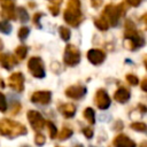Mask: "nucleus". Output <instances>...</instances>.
Returning <instances> with one entry per match:
<instances>
[{
    "label": "nucleus",
    "mask_w": 147,
    "mask_h": 147,
    "mask_svg": "<svg viewBox=\"0 0 147 147\" xmlns=\"http://www.w3.org/2000/svg\"><path fill=\"white\" fill-rule=\"evenodd\" d=\"M125 79H126V82H127L130 85L136 86V85L139 84V78H138L136 75H133V74H127V75L125 76Z\"/></svg>",
    "instance_id": "cd10ccee"
},
{
    "label": "nucleus",
    "mask_w": 147,
    "mask_h": 147,
    "mask_svg": "<svg viewBox=\"0 0 147 147\" xmlns=\"http://www.w3.org/2000/svg\"><path fill=\"white\" fill-rule=\"evenodd\" d=\"M0 87H5V84H3V79L0 78Z\"/></svg>",
    "instance_id": "58836bf2"
},
{
    "label": "nucleus",
    "mask_w": 147,
    "mask_h": 147,
    "mask_svg": "<svg viewBox=\"0 0 147 147\" xmlns=\"http://www.w3.org/2000/svg\"><path fill=\"white\" fill-rule=\"evenodd\" d=\"M0 64L2 68L10 70L17 64V59L11 54H0Z\"/></svg>",
    "instance_id": "4468645a"
},
{
    "label": "nucleus",
    "mask_w": 147,
    "mask_h": 147,
    "mask_svg": "<svg viewBox=\"0 0 147 147\" xmlns=\"http://www.w3.org/2000/svg\"><path fill=\"white\" fill-rule=\"evenodd\" d=\"M45 124H47V126H48L49 137H51L52 139H55V138H56V134H57V129H56L55 124H54L53 122H51V121H47V122H45Z\"/></svg>",
    "instance_id": "b1692460"
},
{
    "label": "nucleus",
    "mask_w": 147,
    "mask_h": 147,
    "mask_svg": "<svg viewBox=\"0 0 147 147\" xmlns=\"http://www.w3.org/2000/svg\"><path fill=\"white\" fill-rule=\"evenodd\" d=\"M29 33H30V29H29L28 26H22V28L18 30L17 36H18V38H20V39L23 41V40H25V39L28 38Z\"/></svg>",
    "instance_id": "a878e982"
},
{
    "label": "nucleus",
    "mask_w": 147,
    "mask_h": 147,
    "mask_svg": "<svg viewBox=\"0 0 147 147\" xmlns=\"http://www.w3.org/2000/svg\"><path fill=\"white\" fill-rule=\"evenodd\" d=\"M42 16V13H37V14H34V16H33V23L40 29L41 28V25H40V17Z\"/></svg>",
    "instance_id": "7c9ffc66"
},
{
    "label": "nucleus",
    "mask_w": 147,
    "mask_h": 147,
    "mask_svg": "<svg viewBox=\"0 0 147 147\" xmlns=\"http://www.w3.org/2000/svg\"><path fill=\"white\" fill-rule=\"evenodd\" d=\"M86 56H87V60L94 65H100L106 60V53L101 49H98V48L90 49L87 52Z\"/></svg>",
    "instance_id": "f8f14e48"
},
{
    "label": "nucleus",
    "mask_w": 147,
    "mask_h": 147,
    "mask_svg": "<svg viewBox=\"0 0 147 147\" xmlns=\"http://www.w3.org/2000/svg\"><path fill=\"white\" fill-rule=\"evenodd\" d=\"M7 109H8V102H7V99H6L5 94L0 92V111H1V113H6Z\"/></svg>",
    "instance_id": "bb28decb"
},
{
    "label": "nucleus",
    "mask_w": 147,
    "mask_h": 147,
    "mask_svg": "<svg viewBox=\"0 0 147 147\" xmlns=\"http://www.w3.org/2000/svg\"><path fill=\"white\" fill-rule=\"evenodd\" d=\"M52 99V93L49 91H36L32 93L30 100L32 103H37V105H48L51 102Z\"/></svg>",
    "instance_id": "9d476101"
},
{
    "label": "nucleus",
    "mask_w": 147,
    "mask_h": 147,
    "mask_svg": "<svg viewBox=\"0 0 147 147\" xmlns=\"http://www.w3.org/2000/svg\"><path fill=\"white\" fill-rule=\"evenodd\" d=\"M1 1H8V0H0V2H1Z\"/></svg>",
    "instance_id": "a19ab883"
},
{
    "label": "nucleus",
    "mask_w": 147,
    "mask_h": 147,
    "mask_svg": "<svg viewBox=\"0 0 147 147\" xmlns=\"http://www.w3.org/2000/svg\"><path fill=\"white\" fill-rule=\"evenodd\" d=\"M119 16H121V14H119V10H118V7L117 6H114L113 3H109V5H107L105 7L102 17L108 22L109 25L116 26L117 23H118Z\"/></svg>",
    "instance_id": "423d86ee"
},
{
    "label": "nucleus",
    "mask_w": 147,
    "mask_h": 147,
    "mask_svg": "<svg viewBox=\"0 0 147 147\" xmlns=\"http://www.w3.org/2000/svg\"><path fill=\"white\" fill-rule=\"evenodd\" d=\"M94 24H95V26H96L99 30H101V31H106V30H108V28H109L108 22H107L102 16L99 17V18H95Z\"/></svg>",
    "instance_id": "6ab92c4d"
},
{
    "label": "nucleus",
    "mask_w": 147,
    "mask_h": 147,
    "mask_svg": "<svg viewBox=\"0 0 147 147\" xmlns=\"http://www.w3.org/2000/svg\"><path fill=\"white\" fill-rule=\"evenodd\" d=\"M22 147H29V146H25V145H24V146H22Z\"/></svg>",
    "instance_id": "79ce46f5"
},
{
    "label": "nucleus",
    "mask_w": 147,
    "mask_h": 147,
    "mask_svg": "<svg viewBox=\"0 0 147 147\" xmlns=\"http://www.w3.org/2000/svg\"><path fill=\"white\" fill-rule=\"evenodd\" d=\"M138 108L140 109L141 113H146V111H147V108H146L145 105H141V103H140V105H138Z\"/></svg>",
    "instance_id": "e433bc0d"
},
{
    "label": "nucleus",
    "mask_w": 147,
    "mask_h": 147,
    "mask_svg": "<svg viewBox=\"0 0 147 147\" xmlns=\"http://www.w3.org/2000/svg\"><path fill=\"white\" fill-rule=\"evenodd\" d=\"M84 118L90 123V124H94L95 123V113H94V109L91 108V107H87L84 109Z\"/></svg>",
    "instance_id": "f3484780"
},
{
    "label": "nucleus",
    "mask_w": 147,
    "mask_h": 147,
    "mask_svg": "<svg viewBox=\"0 0 147 147\" xmlns=\"http://www.w3.org/2000/svg\"><path fill=\"white\" fill-rule=\"evenodd\" d=\"M140 86H141V90H142L144 92L147 91V78H146V77H145V78L142 79V82L140 83Z\"/></svg>",
    "instance_id": "72a5a7b5"
},
{
    "label": "nucleus",
    "mask_w": 147,
    "mask_h": 147,
    "mask_svg": "<svg viewBox=\"0 0 147 147\" xmlns=\"http://www.w3.org/2000/svg\"><path fill=\"white\" fill-rule=\"evenodd\" d=\"M72 133H74V132H72L71 129L64 126V127L61 130V132L59 133V139H60V140H65V139L70 138V137L72 136Z\"/></svg>",
    "instance_id": "5701e85b"
},
{
    "label": "nucleus",
    "mask_w": 147,
    "mask_h": 147,
    "mask_svg": "<svg viewBox=\"0 0 147 147\" xmlns=\"http://www.w3.org/2000/svg\"><path fill=\"white\" fill-rule=\"evenodd\" d=\"M28 69L30 74L36 78H44L46 76L45 65L39 56H32L28 61Z\"/></svg>",
    "instance_id": "39448f33"
},
{
    "label": "nucleus",
    "mask_w": 147,
    "mask_h": 147,
    "mask_svg": "<svg viewBox=\"0 0 147 147\" xmlns=\"http://www.w3.org/2000/svg\"><path fill=\"white\" fill-rule=\"evenodd\" d=\"M114 147H137V144L126 134H117L113 140Z\"/></svg>",
    "instance_id": "ddd939ff"
},
{
    "label": "nucleus",
    "mask_w": 147,
    "mask_h": 147,
    "mask_svg": "<svg viewBox=\"0 0 147 147\" xmlns=\"http://www.w3.org/2000/svg\"><path fill=\"white\" fill-rule=\"evenodd\" d=\"M101 3H102V0H91V5L93 7H95V8H98L99 6H101Z\"/></svg>",
    "instance_id": "c9c22d12"
},
{
    "label": "nucleus",
    "mask_w": 147,
    "mask_h": 147,
    "mask_svg": "<svg viewBox=\"0 0 147 147\" xmlns=\"http://www.w3.org/2000/svg\"><path fill=\"white\" fill-rule=\"evenodd\" d=\"M28 121L30 123V125L32 126V129L34 130H41L45 126V119L41 116V114L37 110H29L26 114Z\"/></svg>",
    "instance_id": "6e6552de"
},
{
    "label": "nucleus",
    "mask_w": 147,
    "mask_h": 147,
    "mask_svg": "<svg viewBox=\"0 0 147 147\" xmlns=\"http://www.w3.org/2000/svg\"><path fill=\"white\" fill-rule=\"evenodd\" d=\"M63 18L69 25H71L74 28L78 26L82 23L83 14L80 11V2H79V0H69L68 1V7L64 10Z\"/></svg>",
    "instance_id": "7ed1b4c3"
},
{
    "label": "nucleus",
    "mask_w": 147,
    "mask_h": 147,
    "mask_svg": "<svg viewBox=\"0 0 147 147\" xmlns=\"http://www.w3.org/2000/svg\"><path fill=\"white\" fill-rule=\"evenodd\" d=\"M123 129V122L122 121H117L114 125V130H122Z\"/></svg>",
    "instance_id": "f704fd0d"
},
{
    "label": "nucleus",
    "mask_w": 147,
    "mask_h": 147,
    "mask_svg": "<svg viewBox=\"0 0 147 147\" xmlns=\"http://www.w3.org/2000/svg\"><path fill=\"white\" fill-rule=\"evenodd\" d=\"M45 142H46V137H45L44 134L37 133V134L34 136V144H36L37 146H44Z\"/></svg>",
    "instance_id": "c85d7f7f"
},
{
    "label": "nucleus",
    "mask_w": 147,
    "mask_h": 147,
    "mask_svg": "<svg viewBox=\"0 0 147 147\" xmlns=\"http://www.w3.org/2000/svg\"><path fill=\"white\" fill-rule=\"evenodd\" d=\"M56 147H60V146H56Z\"/></svg>",
    "instance_id": "c03bdc74"
},
{
    "label": "nucleus",
    "mask_w": 147,
    "mask_h": 147,
    "mask_svg": "<svg viewBox=\"0 0 147 147\" xmlns=\"http://www.w3.org/2000/svg\"><path fill=\"white\" fill-rule=\"evenodd\" d=\"M10 31H11L10 23L7 22V21H1L0 22V32L5 33V34H8V33H10Z\"/></svg>",
    "instance_id": "393cba45"
},
{
    "label": "nucleus",
    "mask_w": 147,
    "mask_h": 147,
    "mask_svg": "<svg viewBox=\"0 0 147 147\" xmlns=\"http://www.w3.org/2000/svg\"><path fill=\"white\" fill-rule=\"evenodd\" d=\"M126 1H127V3H129L130 6H132V7H137V6H139V5L141 3L142 0H126Z\"/></svg>",
    "instance_id": "473e14b6"
},
{
    "label": "nucleus",
    "mask_w": 147,
    "mask_h": 147,
    "mask_svg": "<svg viewBox=\"0 0 147 147\" xmlns=\"http://www.w3.org/2000/svg\"><path fill=\"white\" fill-rule=\"evenodd\" d=\"M64 94L68 98H70V99L79 100L83 96H85V94H86V87L83 86V85H71V86H69V87L65 88Z\"/></svg>",
    "instance_id": "9b49d317"
},
{
    "label": "nucleus",
    "mask_w": 147,
    "mask_h": 147,
    "mask_svg": "<svg viewBox=\"0 0 147 147\" xmlns=\"http://www.w3.org/2000/svg\"><path fill=\"white\" fill-rule=\"evenodd\" d=\"M49 10H51L52 15L56 16V15L59 14V6H56V5H52V6H49Z\"/></svg>",
    "instance_id": "2f4dec72"
},
{
    "label": "nucleus",
    "mask_w": 147,
    "mask_h": 147,
    "mask_svg": "<svg viewBox=\"0 0 147 147\" xmlns=\"http://www.w3.org/2000/svg\"><path fill=\"white\" fill-rule=\"evenodd\" d=\"M28 133V129L22 123L15 122L9 118L0 119V136L7 137L9 139H14L20 136H24Z\"/></svg>",
    "instance_id": "f03ea898"
},
{
    "label": "nucleus",
    "mask_w": 147,
    "mask_h": 147,
    "mask_svg": "<svg viewBox=\"0 0 147 147\" xmlns=\"http://www.w3.org/2000/svg\"><path fill=\"white\" fill-rule=\"evenodd\" d=\"M130 96H131V93H130V91H129L127 88H125V87H118V88L115 91V93H114V99H115L117 102H119V103H125V102H127L129 99H130Z\"/></svg>",
    "instance_id": "dca6fc26"
},
{
    "label": "nucleus",
    "mask_w": 147,
    "mask_h": 147,
    "mask_svg": "<svg viewBox=\"0 0 147 147\" xmlns=\"http://www.w3.org/2000/svg\"><path fill=\"white\" fill-rule=\"evenodd\" d=\"M82 131H83L84 136H85L87 139H91V138L93 137V133H94V132H93V129H92L91 126H86V127H84Z\"/></svg>",
    "instance_id": "c756f323"
},
{
    "label": "nucleus",
    "mask_w": 147,
    "mask_h": 147,
    "mask_svg": "<svg viewBox=\"0 0 147 147\" xmlns=\"http://www.w3.org/2000/svg\"><path fill=\"white\" fill-rule=\"evenodd\" d=\"M59 32H60V37H61V39L64 40V41H68V40L70 39V37H71V32H70V30H69L68 28H65V26H60Z\"/></svg>",
    "instance_id": "412c9836"
},
{
    "label": "nucleus",
    "mask_w": 147,
    "mask_h": 147,
    "mask_svg": "<svg viewBox=\"0 0 147 147\" xmlns=\"http://www.w3.org/2000/svg\"><path fill=\"white\" fill-rule=\"evenodd\" d=\"M75 147H84V145H82V144H78V145H76Z\"/></svg>",
    "instance_id": "ea45409f"
},
{
    "label": "nucleus",
    "mask_w": 147,
    "mask_h": 147,
    "mask_svg": "<svg viewBox=\"0 0 147 147\" xmlns=\"http://www.w3.org/2000/svg\"><path fill=\"white\" fill-rule=\"evenodd\" d=\"M94 103L101 110H106L110 107L111 100H110V96L108 95V93L105 88H99L96 91V93L94 95Z\"/></svg>",
    "instance_id": "0eeeda50"
},
{
    "label": "nucleus",
    "mask_w": 147,
    "mask_h": 147,
    "mask_svg": "<svg viewBox=\"0 0 147 147\" xmlns=\"http://www.w3.org/2000/svg\"><path fill=\"white\" fill-rule=\"evenodd\" d=\"M80 62V52L75 45H67L63 53V63L68 67H75Z\"/></svg>",
    "instance_id": "20e7f679"
},
{
    "label": "nucleus",
    "mask_w": 147,
    "mask_h": 147,
    "mask_svg": "<svg viewBox=\"0 0 147 147\" xmlns=\"http://www.w3.org/2000/svg\"><path fill=\"white\" fill-rule=\"evenodd\" d=\"M145 45L144 36L136 30L132 21L125 22V34H124V46L130 51H136Z\"/></svg>",
    "instance_id": "f257e3e1"
},
{
    "label": "nucleus",
    "mask_w": 147,
    "mask_h": 147,
    "mask_svg": "<svg viewBox=\"0 0 147 147\" xmlns=\"http://www.w3.org/2000/svg\"><path fill=\"white\" fill-rule=\"evenodd\" d=\"M8 84L14 91L22 92L24 90V76H23V74L20 71L13 72L8 78Z\"/></svg>",
    "instance_id": "1a4fd4ad"
},
{
    "label": "nucleus",
    "mask_w": 147,
    "mask_h": 147,
    "mask_svg": "<svg viewBox=\"0 0 147 147\" xmlns=\"http://www.w3.org/2000/svg\"><path fill=\"white\" fill-rule=\"evenodd\" d=\"M60 114L67 118H71L76 114V106L74 103H62L57 107Z\"/></svg>",
    "instance_id": "2eb2a0df"
},
{
    "label": "nucleus",
    "mask_w": 147,
    "mask_h": 147,
    "mask_svg": "<svg viewBox=\"0 0 147 147\" xmlns=\"http://www.w3.org/2000/svg\"><path fill=\"white\" fill-rule=\"evenodd\" d=\"M26 54H28V47H26L25 45H20V46H17V47L15 48V55H16V59H18V60H23V59H25Z\"/></svg>",
    "instance_id": "a211bd4d"
},
{
    "label": "nucleus",
    "mask_w": 147,
    "mask_h": 147,
    "mask_svg": "<svg viewBox=\"0 0 147 147\" xmlns=\"http://www.w3.org/2000/svg\"><path fill=\"white\" fill-rule=\"evenodd\" d=\"M139 147H147V142H146V141H142V142L139 145Z\"/></svg>",
    "instance_id": "4c0bfd02"
},
{
    "label": "nucleus",
    "mask_w": 147,
    "mask_h": 147,
    "mask_svg": "<svg viewBox=\"0 0 147 147\" xmlns=\"http://www.w3.org/2000/svg\"><path fill=\"white\" fill-rule=\"evenodd\" d=\"M91 147H94V146H91Z\"/></svg>",
    "instance_id": "37998d69"
},
{
    "label": "nucleus",
    "mask_w": 147,
    "mask_h": 147,
    "mask_svg": "<svg viewBox=\"0 0 147 147\" xmlns=\"http://www.w3.org/2000/svg\"><path fill=\"white\" fill-rule=\"evenodd\" d=\"M130 127L134 131H138V132H146V130H147L146 124L142 122H133V123H131Z\"/></svg>",
    "instance_id": "4be33fe9"
},
{
    "label": "nucleus",
    "mask_w": 147,
    "mask_h": 147,
    "mask_svg": "<svg viewBox=\"0 0 147 147\" xmlns=\"http://www.w3.org/2000/svg\"><path fill=\"white\" fill-rule=\"evenodd\" d=\"M16 13H17V17H18V20H20L22 23L28 22V20H29V14H28V11H26L25 8H23V7H18V8L16 9Z\"/></svg>",
    "instance_id": "aec40b11"
}]
</instances>
